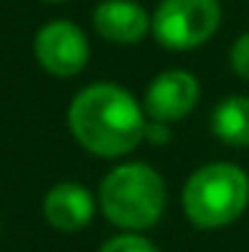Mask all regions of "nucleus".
<instances>
[{
	"instance_id": "9",
	"label": "nucleus",
	"mask_w": 249,
	"mask_h": 252,
	"mask_svg": "<svg viewBox=\"0 0 249 252\" xmlns=\"http://www.w3.org/2000/svg\"><path fill=\"white\" fill-rule=\"evenodd\" d=\"M212 134L230 148H249V97L233 94L217 102L209 118Z\"/></svg>"
},
{
	"instance_id": "3",
	"label": "nucleus",
	"mask_w": 249,
	"mask_h": 252,
	"mask_svg": "<svg viewBox=\"0 0 249 252\" xmlns=\"http://www.w3.org/2000/svg\"><path fill=\"white\" fill-rule=\"evenodd\" d=\"M249 177L230 161H212L195 169L182 188V209L195 228H222L244 215Z\"/></svg>"
},
{
	"instance_id": "11",
	"label": "nucleus",
	"mask_w": 249,
	"mask_h": 252,
	"mask_svg": "<svg viewBox=\"0 0 249 252\" xmlns=\"http://www.w3.org/2000/svg\"><path fill=\"white\" fill-rule=\"evenodd\" d=\"M230 67L239 78L249 81V32L236 38L233 49H230Z\"/></svg>"
},
{
	"instance_id": "1",
	"label": "nucleus",
	"mask_w": 249,
	"mask_h": 252,
	"mask_svg": "<svg viewBox=\"0 0 249 252\" xmlns=\"http://www.w3.org/2000/svg\"><path fill=\"white\" fill-rule=\"evenodd\" d=\"M67 124L81 148L99 158H118L145 140L147 113L123 86L94 83L73 97Z\"/></svg>"
},
{
	"instance_id": "4",
	"label": "nucleus",
	"mask_w": 249,
	"mask_h": 252,
	"mask_svg": "<svg viewBox=\"0 0 249 252\" xmlns=\"http://www.w3.org/2000/svg\"><path fill=\"white\" fill-rule=\"evenodd\" d=\"M220 22V0H161L153 11V38L169 51H191L215 38Z\"/></svg>"
},
{
	"instance_id": "13",
	"label": "nucleus",
	"mask_w": 249,
	"mask_h": 252,
	"mask_svg": "<svg viewBox=\"0 0 249 252\" xmlns=\"http://www.w3.org/2000/svg\"><path fill=\"white\" fill-rule=\"evenodd\" d=\"M46 3H64V0H46Z\"/></svg>"
},
{
	"instance_id": "6",
	"label": "nucleus",
	"mask_w": 249,
	"mask_h": 252,
	"mask_svg": "<svg viewBox=\"0 0 249 252\" xmlns=\"http://www.w3.org/2000/svg\"><path fill=\"white\" fill-rule=\"evenodd\" d=\"M201 86L198 78L188 70H166V73L156 75L150 81L145 92V113L150 121L171 124L185 118L188 113H193V107L198 105Z\"/></svg>"
},
{
	"instance_id": "7",
	"label": "nucleus",
	"mask_w": 249,
	"mask_h": 252,
	"mask_svg": "<svg viewBox=\"0 0 249 252\" xmlns=\"http://www.w3.org/2000/svg\"><path fill=\"white\" fill-rule=\"evenodd\" d=\"M91 22L99 38L118 46H134L153 32V16L134 0H102Z\"/></svg>"
},
{
	"instance_id": "12",
	"label": "nucleus",
	"mask_w": 249,
	"mask_h": 252,
	"mask_svg": "<svg viewBox=\"0 0 249 252\" xmlns=\"http://www.w3.org/2000/svg\"><path fill=\"white\" fill-rule=\"evenodd\" d=\"M145 140L156 142V145H166V142L171 140V131H169V126H166V124H161V121H150V118H147Z\"/></svg>"
},
{
	"instance_id": "10",
	"label": "nucleus",
	"mask_w": 249,
	"mask_h": 252,
	"mask_svg": "<svg viewBox=\"0 0 249 252\" xmlns=\"http://www.w3.org/2000/svg\"><path fill=\"white\" fill-rule=\"evenodd\" d=\"M99 252H158V247L139 233H121V236H112L110 242H105Z\"/></svg>"
},
{
	"instance_id": "8",
	"label": "nucleus",
	"mask_w": 249,
	"mask_h": 252,
	"mask_svg": "<svg viewBox=\"0 0 249 252\" xmlns=\"http://www.w3.org/2000/svg\"><path fill=\"white\" fill-rule=\"evenodd\" d=\"M94 212H97L94 196L81 183H59L43 199V215L49 225L64 233H75L86 228L91 223Z\"/></svg>"
},
{
	"instance_id": "2",
	"label": "nucleus",
	"mask_w": 249,
	"mask_h": 252,
	"mask_svg": "<svg viewBox=\"0 0 249 252\" xmlns=\"http://www.w3.org/2000/svg\"><path fill=\"white\" fill-rule=\"evenodd\" d=\"M99 207L112 225L132 233L147 231L166 209V183L142 161L121 164L99 183Z\"/></svg>"
},
{
	"instance_id": "5",
	"label": "nucleus",
	"mask_w": 249,
	"mask_h": 252,
	"mask_svg": "<svg viewBox=\"0 0 249 252\" xmlns=\"http://www.w3.org/2000/svg\"><path fill=\"white\" fill-rule=\"evenodd\" d=\"M35 57L51 75L73 78L88 62V38L78 25L67 19L49 22L35 35Z\"/></svg>"
}]
</instances>
